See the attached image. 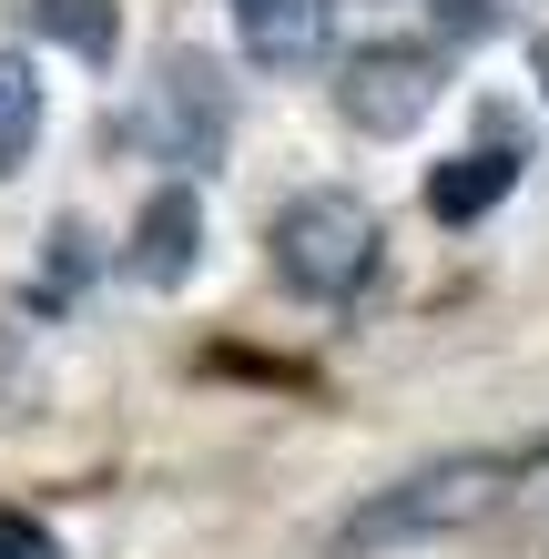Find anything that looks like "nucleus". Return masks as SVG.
Returning <instances> with one entry per match:
<instances>
[{"label":"nucleus","instance_id":"nucleus-1","mask_svg":"<svg viewBox=\"0 0 549 559\" xmlns=\"http://www.w3.org/2000/svg\"><path fill=\"white\" fill-rule=\"evenodd\" d=\"M509 478H520L509 457H438V468L377 488L367 509H346V530L326 539V559H386V549L447 539V530H468V519H489L509 499Z\"/></svg>","mask_w":549,"mask_h":559},{"label":"nucleus","instance_id":"nucleus-2","mask_svg":"<svg viewBox=\"0 0 549 559\" xmlns=\"http://www.w3.org/2000/svg\"><path fill=\"white\" fill-rule=\"evenodd\" d=\"M377 265V214L357 193H296V204L275 214V275L315 295V306H336V295H357Z\"/></svg>","mask_w":549,"mask_h":559},{"label":"nucleus","instance_id":"nucleus-3","mask_svg":"<svg viewBox=\"0 0 549 559\" xmlns=\"http://www.w3.org/2000/svg\"><path fill=\"white\" fill-rule=\"evenodd\" d=\"M336 112L357 122L367 143H407L417 122L438 112V51H417V41H367V51H346Z\"/></svg>","mask_w":549,"mask_h":559},{"label":"nucleus","instance_id":"nucleus-4","mask_svg":"<svg viewBox=\"0 0 549 559\" xmlns=\"http://www.w3.org/2000/svg\"><path fill=\"white\" fill-rule=\"evenodd\" d=\"M224 133H235V82H224L214 51H174L164 72H153V153L183 163V174H204L224 163Z\"/></svg>","mask_w":549,"mask_h":559},{"label":"nucleus","instance_id":"nucleus-5","mask_svg":"<svg viewBox=\"0 0 549 559\" xmlns=\"http://www.w3.org/2000/svg\"><path fill=\"white\" fill-rule=\"evenodd\" d=\"M122 265H133V285H153V295H174L193 265H204V204H193V183H164V193L133 214Z\"/></svg>","mask_w":549,"mask_h":559},{"label":"nucleus","instance_id":"nucleus-6","mask_svg":"<svg viewBox=\"0 0 549 559\" xmlns=\"http://www.w3.org/2000/svg\"><path fill=\"white\" fill-rule=\"evenodd\" d=\"M336 31V0H235V41L254 72H315Z\"/></svg>","mask_w":549,"mask_h":559},{"label":"nucleus","instance_id":"nucleus-7","mask_svg":"<svg viewBox=\"0 0 549 559\" xmlns=\"http://www.w3.org/2000/svg\"><path fill=\"white\" fill-rule=\"evenodd\" d=\"M509 183H520V153H458V163H438L428 174V214L438 224H478L489 204H509Z\"/></svg>","mask_w":549,"mask_h":559},{"label":"nucleus","instance_id":"nucleus-8","mask_svg":"<svg viewBox=\"0 0 549 559\" xmlns=\"http://www.w3.org/2000/svg\"><path fill=\"white\" fill-rule=\"evenodd\" d=\"M31 21H41L82 72H103V61L122 51V0H31Z\"/></svg>","mask_w":549,"mask_h":559},{"label":"nucleus","instance_id":"nucleus-9","mask_svg":"<svg viewBox=\"0 0 549 559\" xmlns=\"http://www.w3.org/2000/svg\"><path fill=\"white\" fill-rule=\"evenodd\" d=\"M31 143H41V82L21 51H0V174H21Z\"/></svg>","mask_w":549,"mask_h":559},{"label":"nucleus","instance_id":"nucleus-10","mask_svg":"<svg viewBox=\"0 0 549 559\" xmlns=\"http://www.w3.org/2000/svg\"><path fill=\"white\" fill-rule=\"evenodd\" d=\"M447 41H499V31H520V0H428Z\"/></svg>","mask_w":549,"mask_h":559},{"label":"nucleus","instance_id":"nucleus-11","mask_svg":"<svg viewBox=\"0 0 549 559\" xmlns=\"http://www.w3.org/2000/svg\"><path fill=\"white\" fill-rule=\"evenodd\" d=\"M72 285H92V235L82 224H51V265H41V306H61Z\"/></svg>","mask_w":549,"mask_h":559},{"label":"nucleus","instance_id":"nucleus-12","mask_svg":"<svg viewBox=\"0 0 549 559\" xmlns=\"http://www.w3.org/2000/svg\"><path fill=\"white\" fill-rule=\"evenodd\" d=\"M0 559H61V539H51L31 509H0Z\"/></svg>","mask_w":549,"mask_h":559},{"label":"nucleus","instance_id":"nucleus-13","mask_svg":"<svg viewBox=\"0 0 549 559\" xmlns=\"http://www.w3.org/2000/svg\"><path fill=\"white\" fill-rule=\"evenodd\" d=\"M539 82H549V41H539Z\"/></svg>","mask_w":549,"mask_h":559}]
</instances>
